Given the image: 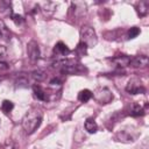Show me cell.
I'll return each instance as SVG.
<instances>
[{
  "mask_svg": "<svg viewBox=\"0 0 149 149\" xmlns=\"http://www.w3.org/2000/svg\"><path fill=\"white\" fill-rule=\"evenodd\" d=\"M42 120H43V113L37 108H33L29 112H27L26 115L23 116L22 128L28 135H30L35 130H37V128L42 123Z\"/></svg>",
  "mask_w": 149,
  "mask_h": 149,
  "instance_id": "cell-1",
  "label": "cell"
},
{
  "mask_svg": "<svg viewBox=\"0 0 149 149\" xmlns=\"http://www.w3.org/2000/svg\"><path fill=\"white\" fill-rule=\"evenodd\" d=\"M80 42L87 48H93L98 43V37L94 29L90 26H83L80 29Z\"/></svg>",
  "mask_w": 149,
  "mask_h": 149,
  "instance_id": "cell-2",
  "label": "cell"
},
{
  "mask_svg": "<svg viewBox=\"0 0 149 149\" xmlns=\"http://www.w3.org/2000/svg\"><path fill=\"white\" fill-rule=\"evenodd\" d=\"M92 97L101 105H105V104H108L112 101L113 99V94L112 92L107 88V87H99L97 88L93 93H92Z\"/></svg>",
  "mask_w": 149,
  "mask_h": 149,
  "instance_id": "cell-3",
  "label": "cell"
},
{
  "mask_svg": "<svg viewBox=\"0 0 149 149\" xmlns=\"http://www.w3.org/2000/svg\"><path fill=\"white\" fill-rule=\"evenodd\" d=\"M126 91L130 94H140V93H144L146 88L137 79H130L126 86Z\"/></svg>",
  "mask_w": 149,
  "mask_h": 149,
  "instance_id": "cell-4",
  "label": "cell"
},
{
  "mask_svg": "<svg viewBox=\"0 0 149 149\" xmlns=\"http://www.w3.org/2000/svg\"><path fill=\"white\" fill-rule=\"evenodd\" d=\"M27 51H28V56L30 58L31 62H36L40 58V47L37 44L36 41L31 40L28 45H27Z\"/></svg>",
  "mask_w": 149,
  "mask_h": 149,
  "instance_id": "cell-5",
  "label": "cell"
},
{
  "mask_svg": "<svg viewBox=\"0 0 149 149\" xmlns=\"http://www.w3.org/2000/svg\"><path fill=\"white\" fill-rule=\"evenodd\" d=\"M148 62H149V59H148L147 56H143V55L133 56V57H129L128 65L134 66V68H146L148 65Z\"/></svg>",
  "mask_w": 149,
  "mask_h": 149,
  "instance_id": "cell-6",
  "label": "cell"
},
{
  "mask_svg": "<svg viewBox=\"0 0 149 149\" xmlns=\"http://www.w3.org/2000/svg\"><path fill=\"white\" fill-rule=\"evenodd\" d=\"M133 132L130 130V132H127L126 129H123V130H120L118 134H116V139H118V141H122V142H133V141H135V139H136V136L137 135H133L132 134Z\"/></svg>",
  "mask_w": 149,
  "mask_h": 149,
  "instance_id": "cell-7",
  "label": "cell"
},
{
  "mask_svg": "<svg viewBox=\"0 0 149 149\" xmlns=\"http://www.w3.org/2000/svg\"><path fill=\"white\" fill-rule=\"evenodd\" d=\"M136 12L140 16H146L148 14V9H149V2L148 1H140L136 3L135 6Z\"/></svg>",
  "mask_w": 149,
  "mask_h": 149,
  "instance_id": "cell-8",
  "label": "cell"
},
{
  "mask_svg": "<svg viewBox=\"0 0 149 149\" xmlns=\"http://www.w3.org/2000/svg\"><path fill=\"white\" fill-rule=\"evenodd\" d=\"M70 52V49L63 43V42H58L55 47H54V54L58 55V56H65Z\"/></svg>",
  "mask_w": 149,
  "mask_h": 149,
  "instance_id": "cell-9",
  "label": "cell"
},
{
  "mask_svg": "<svg viewBox=\"0 0 149 149\" xmlns=\"http://www.w3.org/2000/svg\"><path fill=\"white\" fill-rule=\"evenodd\" d=\"M33 91H34V95H35L38 100H42V101L48 100V94H47V92H45L41 86L35 85V86L33 87Z\"/></svg>",
  "mask_w": 149,
  "mask_h": 149,
  "instance_id": "cell-10",
  "label": "cell"
},
{
  "mask_svg": "<svg viewBox=\"0 0 149 149\" xmlns=\"http://www.w3.org/2000/svg\"><path fill=\"white\" fill-rule=\"evenodd\" d=\"M92 98V92L87 88L85 90H81L79 93H78V100L81 101V102H87L90 99Z\"/></svg>",
  "mask_w": 149,
  "mask_h": 149,
  "instance_id": "cell-11",
  "label": "cell"
},
{
  "mask_svg": "<svg viewBox=\"0 0 149 149\" xmlns=\"http://www.w3.org/2000/svg\"><path fill=\"white\" fill-rule=\"evenodd\" d=\"M0 149H19V144H17L14 140L7 139V140H5V141L1 143Z\"/></svg>",
  "mask_w": 149,
  "mask_h": 149,
  "instance_id": "cell-12",
  "label": "cell"
},
{
  "mask_svg": "<svg viewBox=\"0 0 149 149\" xmlns=\"http://www.w3.org/2000/svg\"><path fill=\"white\" fill-rule=\"evenodd\" d=\"M85 129L88 132V133H95L98 130V125L97 122L93 120V119H87L85 121Z\"/></svg>",
  "mask_w": 149,
  "mask_h": 149,
  "instance_id": "cell-13",
  "label": "cell"
},
{
  "mask_svg": "<svg viewBox=\"0 0 149 149\" xmlns=\"http://www.w3.org/2000/svg\"><path fill=\"white\" fill-rule=\"evenodd\" d=\"M13 108H14V104H13L12 101H9V100H3V101H2V104H1V109H2L3 113L8 114V113H10V112L13 111Z\"/></svg>",
  "mask_w": 149,
  "mask_h": 149,
  "instance_id": "cell-14",
  "label": "cell"
},
{
  "mask_svg": "<svg viewBox=\"0 0 149 149\" xmlns=\"http://www.w3.org/2000/svg\"><path fill=\"white\" fill-rule=\"evenodd\" d=\"M130 114H132L133 116L143 115V114H144V111H143V108H142L140 105L135 104V105H134V107H133V109H132V112H130Z\"/></svg>",
  "mask_w": 149,
  "mask_h": 149,
  "instance_id": "cell-15",
  "label": "cell"
},
{
  "mask_svg": "<svg viewBox=\"0 0 149 149\" xmlns=\"http://www.w3.org/2000/svg\"><path fill=\"white\" fill-rule=\"evenodd\" d=\"M140 34V29L137 27H132L128 30V38H135Z\"/></svg>",
  "mask_w": 149,
  "mask_h": 149,
  "instance_id": "cell-16",
  "label": "cell"
},
{
  "mask_svg": "<svg viewBox=\"0 0 149 149\" xmlns=\"http://www.w3.org/2000/svg\"><path fill=\"white\" fill-rule=\"evenodd\" d=\"M44 77H45V74H44V72H43V71H41V70H37V71H34V72H33V78H34V79H36L37 81L43 80V79H44Z\"/></svg>",
  "mask_w": 149,
  "mask_h": 149,
  "instance_id": "cell-17",
  "label": "cell"
},
{
  "mask_svg": "<svg viewBox=\"0 0 149 149\" xmlns=\"http://www.w3.org/2000/svg\"><path fill=\"white\" fill-rule=\"evenodd\" d=\"M10 17H12V20L14 21V23H15V24H17V26H19V24H21V23L23 22V17H22L21 15H19V14H12V16H10Z\"/></svg>",
  "mask_w": 149,
  "mask_h": 149,
  "instance_id": "cell-18",
  "label": "cell"
},
{
  "mask_svg": "<svg viewBox=\"0 0 149 149\" xmlns=\"http://www.w3.org/2000/svg\"><path fill=\"white\" fill-rule=\"evenodd\" d=\"M86 49H87V47H86L85 44H83L81 42H79V44H78V47H77V51H78L80 55H85V54H86Z\"/></svg>",
  "mask_w": 149,
  "mask_h": 149,
  "instance_id": "cell-19",
  "label": "cell"
},
{
  "mask_svg": "<svg viewBox=\"0 0 149 149\" xmlns=\"http://www.w3.org/2000/svg\"><path fill=\"white\" fill-rule=\"evenodd\" d=\"M6 55H7V52H6V48H5V47H0V62H3Z\"/></svg>",
  "mask_w": 149,
  "mask_h": 149,
  "instance_id": "cell-20",
  "label": "cell"
},
{
  "mask_svg": "<svg viewBox=\"0 0 149 149\" xmlns=\"http://www.w3.org/2000/svg\"><path fill=\"white\" fill-rule=\"evenodd\" d=\"M9 69V65L6 62H0V71H7Z\"/></svg>",
  "mask_w": 149,
  "mask_h": 149,
  "instance_id": "cell-21",
  "label": "cell"
},
{
  "mask_svg": "<svg viewBox=\"0 0 149 149\" xmlns=\"http://www.w3.org/2000/svg\"><path fill=\"white\" fill-rule=\"evenodd\" d=\"M5 31H6V27H5L3 22H2V21H0V37H1V36H3Z\"/></svg>",
  "mask_w": 149,
  "mask_h": 149,
  "instance_id": "cell-22",
  "label": "cell"
}]
</instances>
